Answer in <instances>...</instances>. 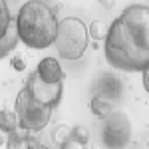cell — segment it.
<instances>
[{
    "instance_id": "obj_1",
    "label": "cell",
    "mask_w": 149,
    "mask_h": 149,
    "mask_svg": "<svg viewBox=\"0 0 149 149\" xmlns=\"http://www.w3.org/2000/svg\"><path fill=\"white\" fill-rule=\"evenodd\" d=\"M107 64L121 72H141L149 64V6L131 4L109 24L103 38Z\"/></svg>"
},
{
    "instance_id": "obj_2",
    "label": "cell",
    "mask_w": 149,
    "mask_h": 149,
    "mask_svg": "<svg viewBox=\"0 0 149 149\" xmlns=\"http://www.w3.org/2000/svg\"><path fill=\"white\" fill-rule=\"evenodd\" d=\"M58 20L56 12L42 0H28L18 10L14 18L18 40L32 50H44L54 46L58 34Z\"/></svg>"
},
{
    "instance_id": "obj_3",
    "label": "cell",
    "mask_w": 149,
    "mask_h": 149,
    "mask_svg": "<svg viewBox=\"0 0 149 149\" xmlns=\"http://www.w3.org/2000/svg\"><path fill=\"white\" fill-rule=\"evenodd\" d=\"M88 44H90L88 26L80 18L70 16V18H64L58 22V34L54 40V46H56L60 58L78 60L88 50Z\"/></svg>"
},
{
    "instance_id": "obj_4",
    "label": "cell",
    "mask_w": 149,
    "mask_h": 149,
    "mask_svg": "<svg viewBox=\"0 0 149 149\" xmlns=\"http://www.w3.org/2000/svg\"><path fill=\"white\" fill-rule=\"evenodd\" d=\"M52 107L42 105L36 100H32V95L26 92V88L20 90V93L16 95V102H14V113L18 119V127L26 129L30 133H38L42 131L44 127L50 123V117H52Z\"/></svg>"
},
{
    "instance_id": "obj_5",
    "label": "cell",
    "mask_w": 149,
    "mask_h": 149,
    "mask_svg": "<svg viewBox=\"0 0 149 149\" xmlns=\"http://www.w3.org/2000/svg\"><path fill=\"white\" fill-rule=\"evenodd\" d=\"M102 141L107 149H125L131 141V123L129 117L121 111H113L103 119Z\"/></svg>"
},
{
    "instance_id": "obj_6",
    "label": "cell",
    "mask_w": 149,
    "mask_h": 149,
    "mask_svg": "<svg viewBox=\"0 0 149 149\" xmlns=\"http://www.w3.org/2000/svg\"><path fill=\"white\" fill-rule=\"evenodd\" d=\"M26 92L32 95V100H36L42 105H48V107H56L58 103L62 102V93H64V81L62 84H48V81L40 80L38 74L32 72L28 76V81H26Z\"/></svg>"
},
{
    "instance_id": "obj_7",
    "label": "cell",
    "mask_w": 149,
    "mask_h": 149,
    "mask_svg": "<svg viewBox=\"0 0 149 149\" xmlns=\"http://www.w3.org/2000/svg\"><path fill=\"white\" fill-rule=\"evenodd\" d=\"M34 72L38 74L40 80L48 81V84H62L64 81V68L60 66L56 58H44Z\"/></svg>"
},
{
    "instance_id": "obj_8",
    "label": "cell",
    "mask_w": 149,
    "mask_h": 149,
    "mask_svg": "<svg viewBox=\"0 0 149 149\" xmlns=\"http://www.w3.org/2000/svg\"><path fill=\"white\" fill-rule=\"evenodd\" d=\"M95 92L105 93L107 97H111L113 102H117L121 97V93H123V84L113 74H103L102 78L97 80V84H95Z\"/></svg>"
},
{
    "instance_id": "obj_9",
    "label": "cell",
    "mask_w": 149,
    "mask_h": 149,
    "mask_svg": "<svg viewBox=\"0 0 149 149\" xmlns=\"http://www.w3.org/2000/svg\"><path fill=\"white\" fill-rule=\"evenodd\" d=\"M113 105H115V102L111 97H107L105 93H100V92H93L92 100H90V109L100 119H105V117H109L113 113Z\"/></svg>"
},
{
    "instance_id": "obj_10",
    "label": "cell",
    "mask_w": 149,
    "mask_h": 149,
    "mask_svg": "<svg viewBox=\"0 0 149 149\" xmlns=\"http://www.w3.org/2000/svg\"><path fill=\"white\" fill-rule=\"evenodd\" d=\"M32 139L34 137H32L30 131L16 127L12 133H8V137H6V149H28Z\"/></svg>"
},
{
    "instance_id": "obj_11",
    "label": "cell",
    "mask_w": 149,
    "mask_h": 149,
    "mask_svg": "<svg viewBox=\"0 0 149 149\" xmlns=\"http://www.w3.org/2000/svg\"><path fill=\"white\" fill-rule=\"evenodd\" d=\"M18 32H16V24L12 22V26L8 28V32L0 38V60L2 58H6L8 54L14 52V48L18 46Z\"/></svg>"
},
{
    "instance_id": "obj_12",
    "label": "cell",
    "mask_w": 149,
    "mask_h": 149,
    "mask_svg": "<svg viewBox=\"0 0 149 149\" xmlns=\"http://www.w3.org/2000/svg\"><path fill=\"white\" fill-rule=\"evenodd\" d=\"M18 127V119L12 109H0V131L2 133H12Z\"/></svg>"
},
{
    "instance_id": "obj_13",
    "label": "cell",
    "mask_w": 149,
    "mask_h": 149,
    "mask_svg": "<svg viewBox=\"0 0 149 149\" xmlns=\"http://www.w3.org/2000/svg\"><path fill=\"white\" fill-rule=\"evenodd\" d=\"M12 22H14V18H12V12L8 8V2L6 0H0V38L8 32Z\"/></svg>"
},
{
    "instance_id": "obj_14",
    "label": "cell",
    "mask_w": 149,
    "mask_h": 149,
    "mask_svg": "<svg viewBox=\"0 0 149 149\" xmlns=\"http://www.w3.org/2000/svg\"><path fill=\"white\" fill-rule=\"evenodd\" d=\"M72 137V127L66 125V123H60V125L54 127V131H52V139H54V143H56L58 147L64 143V141H68Z\"/></svg>"
},
{
    "instance_id": "obj_15",
    "label": "cell",
    "mask_w": 149,
    "mask_h": 149,
    "mask_svg": "<svg viewBox=\"0 0 149 149\" xmlns=\"http://www.w3.org/2000/svg\"><path fill=\"white\" fill-rule=\"evenodd\" d=\"M107 24L102 22V20H93L92 26L88 28V34H90V38H93V40H103L105 38V34H107Z\"/></svg>"
},
{
    "instance_id": "obj_16",
    "label": "cell",
    "mask_w": 149,
    "mask_h": 149,
    "mask_svg": "<svg viewBox=\"0 0 149 149\" xmlns=\"http://www.w3.org/2000/svg\"><path fill=\"white\" fill-rule=\"evenodd\" d=\"M72 137L76 139V141H80V143H84V145H88V141H90V131L84 125H76V127H72Z\"/></svg>"
},
{
    "instance_id": "obj_17",
    "label": "cell",
    "mask_w": 149,
    "mask_h": 149,
    "mask_svg": "<svg viewBox=\"0 0 149 149\" xmlns=\"http://www.w3.org/2000/svg\"><path fill=\"white\" fill-rule=\"evenodd\" d=\"M60 149H86V145L80 143V141H76L74 137H70L68 141H64V143L60 145Z\"/></svg>"
},
{
    "instance_id": "obj_18",
    "label": "cell",
    "mask_w": 149,
    "mask_h": 149,
    "mask_svg": "<svg viewBox=\"0 0 149 149\" xmlns=\"http://www.w3.org/2000/svg\"><path fill=\"white\" fill-rule=\"evenodd\" d=\"M10 64H12V68L16 70V72H24V70H26V62H24L20 56H14Z\"/></svg>"
},
{
    "instance_id": "obj_19",
    "label": "cell",
    "mask_w": 149,
    "mask_h": 149,
    "mask_svg": "<svg viewBox=\"0 0 149 149\" xmlns=\"http://www.w3.org/2000/svg\"><path fill=\"white\" fill-rule=\"evenodd\" d=\"M141 81H143V88H145V92L149 93V64L145 68L141 70Z\"/></svg>"
},
{
    "instance_id": "obj_20",
    "label": "cell",
    "mask_w": 149,
    "mask_h": 149,
    "mask_svg": "<svg viewBox=\"0 0 149 149\" xmlns=\"http://www.w3.org/2000/svg\"><path fill=\"white\" fill-rule=\"evenodd\" d=\"M28 149H50V147H46L44 143H40L38 139H32V141H30V145H28Z\"/></svg>"
},
{
    "instance_id": "obj_21",
    "label": "cell",
    "mask_w": 149,
    "mask_h": 149,
    "mask_svg": "<svg viewBox=\"0 0 149 149\" xmlns=\"http://www.w3.org/2000/svg\"><path fill=\"white\" fill-rule=\"evenodd\" d=\"M4 143H6V133L0 131V145H4Z\"/></svg>"
},
{
    "instance_id": "obj_22",
    "label": "cell",
    "mask_w": 149,
    "mask_h": 149,
    "mask_svg": "<svg viewBox=\"0 0 149 149\" xmlns=\"http://www.w3.org/2000/svg\"><path fill=\"white\" fill-rule=\"evenodd\" d=\"M102 2H105V8H111L113 6V0H102Z\"/></svg>"
},
{
    "instance_id": "obj_23",
    "label": "cell",
    "mask_w": 149,
    "mask_h": 149,
    "mask_svg": "<svg viewBox=\"0 0 149 149\" xmlns=\"http://www.w3.org/2000/svg\"><path fill=\"white\" fill-rule=\"evenodd\" d=\"M127 149H137V147H127Z\"/></svg>"
}]
</instances>
